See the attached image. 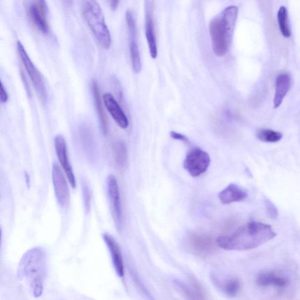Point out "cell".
<instances>
[{
  "mask_svg": "<svg viewBox=\"0 0 300 300\" xmlns=\"http://www.w3.org/2000/svg\"><path fill=\"white\" fill-rule=\"evenodd\" d=\"M269 225L251 222L228 236L216 239L218 246L227 250L244 251L255 249L276 236Z\"/></svg>",
  "mask_w": 300,
  "mask_h": 300,
  "instance_id": "6da1fadb",
  "label": "cell"
},
{
  "mask_svg": "<svg viewBox=\"0 0 300 300\" xmlns=\"http://www.w3.org/2000/svg\"><path fill=\"white\" fill-rule=\"evenodd\" d=\"M47 273V254L42 248L35 247L25 253L19 265L18 276L34 297L42 295Z\"/></svg>",
  "mask_w": 300,
  "mask_h": 300,
  "instance_id": "7a4b0ae2",
  "label": "cell"
},
{
  "mask_svg": "<svg viewBox=\"0 0 300 300\" xmlns=\"http://www.w3.org/2000/svg\"><path fill=\"white\" fill-rule=\"evenodd\" d=\"M238 16V7L232 5L225 8L220 15L210 22V36L213 51L216 56H224L228 51Z\"/></svg>",
  "mask_w": 300,
  "mask_h": 300,
  "instance_id": "3957f363",
  "label": "cell"
},
{
  "mask_svg": "<svg viewBox=\"0 0 300 300\" xmlns=\"http://www.w3.org/2000/svg\"><path fill=\"white\" fill-rule=\"evenodd\" d=\"M82 12L86 22L101 47L109 50L112 44L111 35L99 4L96 0H83Z\"/></svg>",
  "mask_w": 300,
  "mask_h": 300,
  "instance_id": "277c9868",
  "label": "cell"
},
{
  "mask_svg": "<svg viewBox=\"0 0 300 300\" xmlns=\"http://www.w3.org/2000/svg\"><path fill=\"white\" fill-rule=\"evenodd\" d=\"M17 51L21 59L25 71H27L29 77L34 86L39 99L45 105L48 102V95L46 88L44 79L38 69L32 61L30 56L26 51L24 45L20 41L17 43Z\"/></svg>",
  "mask_w": 300,
  "mask_h": 300,
  "instance_id": "5b68a950",
  "label": "cell"
},
{
  "mask_svg": "<svg viewBox=\"0 0 300 300\" xmlns=\"http://www.w3.org/2000/svg\"><path fill=\"white\" fill-rule=\"evenodd\" d=\"M210 163V158L207 152L195 147L188 152L184 167L192 177H197L207 171Z\"/></svg>",
  "mask_w": 300,
  "mask_h": 300,
  "instance_id": "8992f818",
  "label": "cell"
},
{
  "mask_svg": "<svg viewBox=\"0 0 300 300\" xmlns=\"http://www.w3.org/2000/svg\"><path fill=\"white\" fill-rule=\"evenodd\" d=\"M107 188L112 216L117 229L120 230L122 229L123 220L122 206L119 185L116 178L113 175L109 176L107 181Z\"/></svg>",
  "mask_w": 300,
  "mask_h": 300,
  "instance_id": "52a82bcc",
  "label": "cell"
},
{
  "mask_svg": "<svg viewBox=\"0 0 300 300\" xmlns=\"http://www.w3.org/2000/svg\"><path fill=\"white\" fill-rule=\"evenodd\" d=\"M27 14L30 21L38 30L44 34L50 32L48 7L45 0H34L29 4Z\"/></svg>",
  "mask_w": 300,
  "mask_h": 300,
  "instance_id": "ba28073f",
  "label": "cell"
},
{
  "mask_svg": "<svg viewBox=\"0 0 300 300\" xmlns=\"http://www.w3.org/2000/svg\"><path fill=\"white\" fill-rule=\"evenodd\" d=\"M188 244L193 253L202 257L212 255L218 245L211 236L200 233H191L188 239Z\"/></svg>",
  "mask_w": 300,
  "mask_h": 300,
  "instance_id": "9c48e42d",
  "label": "cell"
},
{
  "mask_svg": "<svg viewBox=\"0 0 300 300\" xmlns=\"http://www.w3.org/2000/svg\"><path fill=\"white\" fill-rule=\"evenodd\" d=\"M53 182L57 203L62 207L67 206L70 202V193L67 181L57 163L53 166Z\"/></svg>",
  "mask_w": 300,
  "mask_h": 300,
  "instance_id": "30bf717a",
  "label": "cell"
},
{
  "mask_svg": "<svg viewBox=\"0 0 300 300\" xmlns=\"http://www.w3.org/2000/svg\"><path fill=\"white\" fill-rule=\"evenodd\" d=\"M54 145L57 158L65 173L69 183L70 184L72 188H76V179L69 160L67 145L64 137L61 135H56L54 139Z\"/></svg>",
  "mask_w": 300,
  "mask_h": 300,
  "instance_id": "8fae6325",
  "label": "cell"
},
{
  "mask_svg": "<svg viewBox=\"0 0 300 300\" xmlns=\"http://www.w3.org/2000/svg\"><path fill=\"white\" fill-rule=\"evenodd\" d=\"M154 0H146V37L148 42L150 54L152 59L156 58L158 50L153 21Z\"/></svg>",
  "mask_w": 300,
  "mask_h": 300,
  "instance_id": "7c38bea8",
  "label": "cell"
},
{
  "mask_svg": "<svg viewBox=\"0 0 300 300\" xmlns=\"http://www.w3.org/2000/svg\"><path fill=\"white\" fill-rule=\"evenodd\" d=\"M103 99L106 109L117 125L123 129L128 128L129 125L128 117L113 96L106 93L103 95Z\"/></svg>",
  "mask_w": 300,
  "mask_h": 300,
  "instance_id": "4fadbf2b",
  "label": "cell"
},
{
  "mask_svg": "<svg viewBox=\"0 0 300 300\" xmlns=\"http://www.w3.org/2000/svg\"><path fill=\"white\" fill-rule=\"evenodd\" d=\"M103 238L111 253L112 264L117 275L120 278H123L125 275V266H124L122 254L119 245L114 238L108 233H104Z\"/></svg>",
  "mask_w": 300,
  "mask_h": 300,
  "instance_id": "5bb4252c",
  "label": "cell"
},
{
  "mask_svg": "<svg viewBox=\"0 0 300 300\" xmlns=\"http://www.w3.org/2000/svg\"><path fill=\"white\" fill-rule=\"evenodd\" d=\"M79 135L83 151L89 159H93L96 152V146L91 127L88 124H82L79 127Z\"/></svg>",
  "mask_w": 300,
  "mask_h": 300,
  "instance_id": "9a60e30c",
  "label": "cell"
},
{
  "mask_svg": "<svg viewBox=\"0 0 300 300\" xmlns=\"http://www.w3.org/2000/svg\"><path fill=\"white\" fill-rule=\"evenodd\" d=\"M247 197L246 190L235 184L229 185L219 194V200L225 205L243 201Z\"/></svg>",
  "mask_w": 300,
  "mask_h": 300,
  "instance_id": "2e32d148",
  "label": "cell"
},
{
  "mask_svg": "<svg viewBox=\"0 0 300 300\" xmlns=\"http://www.w3.org/2000/svg\"><path fill=\"white\" fill-rule=\"evenodd\" d=\"M256 282L261 287H275L282 290L287 287L288 281L279 273L266 272L259 274L257 277Z\"/></svg>",
  "mask_w": 300,
  "mask_h": 300,
  "instance_id": "e0dca14e",
  "label": "cell"
},
{
  "mask_svg": "<svg viewBox=\"0 0 300 300\" xmlns=\"http://www.w3.org/2000/svg\"><path fill=\"white\" fill-rule=\"evenodd\" d=\"M91 91L93 95L95 108L100 121L101 129L104 135H107L109 131L108 120H107L105 111L103 108L102 99H101L99 86L95 80L91 82Z\"/></svg>",
  "mask_w": 300,
  "mask_h": 300,
  "instance_id": "ac0fdd59",
  "label": "cell"
},
{
  "mask_svg": "<svg viewBox=\"0 0 300 300\" xmlns=\"http://www.w3.org/2000/svg\"><path fill=\"white\" fill-rule=\"evenodd\" d=\"M290 77L288 74H281L277 77L275 97H274L275 108H278L281 105L282 101L290 90Z\"/></svg>",
  "mask_w": 300,
  "mask_h": 300,
  "instance_id": "d6986e66",
  "label": "cell"
},
{
  "mask_svg": "<svg viewBox=\"0 0 300 300\" xmlns=\"http://www.w3.org/2000/svg\"><path fill=\"white\" fill-rule=\"evenodd\" d=\"M115 162L120 169H123L128 162V149L126 144L122 141H116L112 145Z\"/></svg>",
  "mask_w": 300,
  "mask_h": 300,
  "instance_id": "ffe728a7",
  "label": "cell"
},
{
  "mask_svg": "<svg viewBox=\"0 0 300 300\" xmlns=\"http://www.w3.org/2000/svg\"><path fill=\"white\" fill-rule=\"evenodd\" d=\"M278 20L280 30L282 36L285 38H290L291 36V31L289 24L287 8L284 6L280 8L278 14Z\"/></svg>",
  "mask_w": 300,
  "mask_h": 300,
  "instance_id": "44dd1931",
  "label": "cell"
},
{
  "mask_svg": "<svg viewBox=\"0 0 300 300\" xmlns=\"http://www.w3.org/2000/svg\"><path fill=\"white\" fill-rule=\"evenodd\" d=\"M259 140L266 143H276L281 140V132L270 129H262L257 134Z\"/></svg>",
  "mask_w": 300,
  "mask_h": 300,
  "instance_id": "7402d4cb",
  "label": "cell"
},
{
  "mask_svg": "<svg viewBox=\"0 0 300 300\" xmlns=\"http://www.w3.org/2000/svg\"><path fill=\"white\" fill-rule=\"evenodd\" d=\"M222 287L227 296L235 297L241 289L240 281L237 279H230L225 282Z\"/></svg>",
  "mask_w": 300,
  "mask_h": 300,
  "instance_id": "603a6c76",
  "label": "cell"
},
{
  "mask_svg": "<svg viewBox=\"0 0 300 300\" xmlns=\"http://www.w3.org/2000/svg\"><path fill=\"white\" fill-rule=\"evenodd\" d=\"M264 204L265 209H266L268 216H269L271 219H274V220L278 219L279 212L275 205L269 199L267 198H264Z\"/></svg>",
  "mask_w": 300,
  "mask_h": 300,
  "instance_id": "cb8c5ba5",
  "label": "cell"
},
{
  "mask_svg": "<svg viewBox=\"0 0 300 300\" xmlns=\"http://www.w3.org/2000/svg\"><path fill=\"white\" fill-rule=\"evenodd\" d=\"M83 199H84V204L85 206V210L86 212H89L91 209V192L90 188H89L88 185L85 183H83Z\"/></svg>",
  "mask_w": 300,
  "mask_h": 300,
  "instance_id": "d4e9b609",
  "label": "cell"
},
{
  "mask_svg": "<svg viewBox=\"0 0 300 300\" xmlns=\"http://www.w3.org/2000/svg\"><path fill=\"white\" fill-rule=\"evenodd\" d=\"M170 136L173 138V139L180 140L184 141V142H188V138L186 135L179 133V132L175 131L170 132Z\"/></svg>",
  "mask_w": 300,
  "mask_h": 300,
  "instance_id": "484cf974",
  "label": "cell"
},
{
  "mask_svg": "<svg viewBox=\"0 0 300 300\" xmlns=\"http://www.w3.org/2000/svg\"><path fill=\"white\" fill-rule=\"evenodd\" d=\"M0 94H1V103H6L8 99V95L3 84L1 83V90H0Z\"/></svg>",
  "mask_w": 300,
  "mask_h": 300,
  "instance_id": "4316f807",
  "label": "cell"
},
{
  "mask_svg": "<svg viewBox=\"0 0 300 300\" xmlns=\"http://www.w3.org/2000/svg\"><path fill=\"white\" fill-rule=\"evenodd\" d=\"M120 0H111V7L112 10L115 11L119 6Z\"/></svg>",
  "mask_w": 300,
  "mask_h": 300,
  "instance_id": "83f0119b",
  "label": "cell"
}]
</instances>
